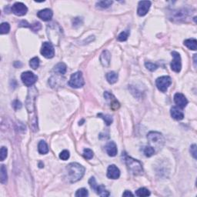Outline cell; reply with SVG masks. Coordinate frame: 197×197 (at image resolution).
I'll return each mask as SVG.
<instances>
[{"mask_svg":"<svg viewBox=\"0 0 197 197\" xmlns=\"http://www.w3.org/2000/svg\"><path fill=\"white\" fill-rule=\"evenodd\" d=\"M136 195H137V196H140V197L149 196V195H150V192H149L147 189H146V188L144 187L140 188V189H138V190L136 192Z\"/></svg>","mask_w":197,"mask_h":197,"instance_id":"obj_25","label":"cell"},{"mask_svg":"<svg viewBox=\"0 0 197 197\" xmlns=\"http://www.w3.org/2000/svg\"><path fill=\"white\" fill-rule=\"evenodd\" d=\"M21 78L25 86L28 87H31L37 82L38 77L33 72H30V71H27V72H25L22 74Z\"/></svg>","mask_w":197,"mask_h":197,"instance_id":"obj_6","label":"cell"},{"mask_svg":"<svg viewBox=\"0 0 197 197\" xmlns=\"http://www.w3.org/2000/svg\"><path fill=\"white\" fill-rule=\"evenodd\" d=\"M97 115L100 117V118H102V119L105 121V122H106V125L107 126H109L112 124V116H110V115H104V114H103V113H99Z\"/></svg>","mask_w":197,"mask_h":197,"instance_id":"obj_29","label":"cell"},{"mask_svg":"<svg viewBox=\"0 0 197 197\" xmlns=\"http://www.w3.org/2000/svg\"><path fill=\"white\" fill-rule=\"evenodd\" d=\"M41 27H42V26H41V24L39 23H35L34 24H30V26H29V28H30L33 32H38V31L41 29Z\"/></svg>","mask_w":197,"mask_h":197,"instance_id":"obj_38","label":"cell"},{"mask_svg":"<svg viewBox=\"0 0 197 197\" xmlns=\"http://www.w3.org/2000/svg\"><path fill=\"white\" fill-rule=\"evenodd\" d=\"M37 96V90L35 87H32L28 91L27 99H26V109L28 111L29 117V122L30 126L32 127V130L35 132L38 130V123H37V116L35 113V100Z\"/></svg>","mask_w":197,"mask_h":197,"instance_id":"obj_1","label":"cell"},{"mask_svg":"<svg viewBox=\"0 0 197 197\" xmlns=\"http://www.w3.org/2000/svg\"><path fill=\"white\" fill-rule=\"evenodd\" d=\"M145 66H146V67L147 68L149 71H151V72H153V71L156 70V69L158 68V66H157L156 64L150 63V62H146V63H145Z\"/></svg>","mask_w":197,"mask_h":197,"instance_id":"obj_35","label":"cell"},{"mask_svg":"<svg viewBox=\"0 0 197 197\" xmlns=\"http://www.w3.org/2000/svg\"><path fill=\"white\" fill-rule=\"evenodd\" d=\"M111 54L108 50H104L100 56V63L104 67H108L110 64Z\"/></svg>","mask_w":197,"mask_h":197,"instance_id":"obj_16","label":"cell"},{"mask_svg":"<svg viewBox=\"0 0 197 197\" xmlns=\"http://www.w3.org/2000/svg\"><path fill=\"white\" fill-rule=\"evenodd\" d=\"M195 59H196V55H194V66L196 67V64H195L196 63V60Z\"/></svg>","mask_w":197,"mask_h":197,"instance_id":"obj_44","label":"cell"},{"mask_svg":"<svg viewBox=\"0 0 197 197\" xmlns=\"http://www.w3.org/2000/svg\"><path fill=\"white\" fill-rule=\"evenodd\" d=\"M122 196H133V194L130 191L126 190L122 194Z\"/></svg>","mask_w":197,"mask_h":197,"instance_id":"obj_43","label":"cell"},{"mask_svg":"<svg viewBox=\"0 0 197 197\" xmlns=\"http://www.w3.org/2000/svg\"><path fill=\"white\" fill-rule=\"evenodd\" d=\"M83 156L85 159H91L93 157V152L89 149H85L83 151Z\"/></svg>","mask_w":197,"mask_h":197,"instance_id":"obj_34","label":"cell"},{"mask_svg":"<svg viewBox=\"0 0 197 197\" xmlns=\"http://www.w3.org/2000/svg\"><path fill=\"white\" fill-rule=\"evenodd\" d=\"M172 79L170 76H161L158 78L155 81L157 88L159 89L162 93H165L167 91L169 86L171 85Z\"/></svg>","mask_w":197,"mask_h":197,"instance_id":"obj_7","label":"cell"},{"mask_svg":"<svg viewBox=\"0 0 197 197\" xmlns=\"http://www.w3.org/2000/svg\"><path fill=\"white\" fill-rule=\"evenodd\" d=\"M53 16V11L49 9H45L40 10L37 13V16L42 20H43V21H49V20H51Z\"/></svg>","mask_w":197,"mask_h":197,"instance_id":"obj_15","label":"cell"},{"mask_svg":"<svg viewBox=\"0 0 197 197\" xmlns=\"http://www.w3.org/2000/svg\"><path fill=\"white\" fill-rule=\"evenodd\" d=\"M89 195L88 190L85 188H82L76 191L75 192V196L76 197H86Z\"/></svg>","mask_w":197,"mask_h":197,"instance_id":"obj_33","label":"cell"},{"mask_svg":"<svg viewBox=\"0 0 197 197\" xmlns=\"http://www.w3.org/2000/svg\"><path fill=\"white\" fill-rule=\"evenodd\" d=\"M69 156H70V154H69V152L68 150H63V152H60V158L62 160H67L69 158Z\"/></svg>","mask_w":197,"mask_h":197,"instance_id":"obj_37","label":"cell"},{"mask_svg":"<svg viewBox=\"0 0 197 197\" xmlns=\"http://www.w3.org/2000/svg\"><path fill=\"white\" fill-rule=\"evenodd\" d=\"M124 160L128 167L129 170L135 176H140L143 173V165L140 161L133 159L132 157L129 156L126 153H124Z\"/></svg>","mask_w":197,"mask_h":197,"instance_id":"obj_3","label":"cell"},{"mask_svg":"<svg viewBox=\"0 0 197 197\" xmlns=\"http://www.w3.org/2000/svg\"><path fill=\"white\" fill-rule=\"evenodd\" d=\"M11 10L16 16H25L28 12L27 7L23 2H16L12 6Z\"/></svg>","mask_w":197,"mask_h":197,"instance_id":"obj_10","label":"cell"},{"mask_svg":"<svg viewBox=\"0 0 197 197\" xmlns=\"http://www.w3.org/2000/svg\"><path fill=\"white\" fill-rule=\"evenodd\" d=\"M13 107L14 108L15 110H18V109H20L22 108L21 102L19 101L18 100H14V101H13Z\"/></svg>","mask_w":197,"mask_h":197,"instance_id":"obj_41","label":"cell"},{"mask_svg":"<svg viewBox=\"0 0 197 197\" xmlns=\"http://www.w3.org/2000/svg\"><path fill=\"white\" fill-rule=\"evenodd\" d=\"M41 54L46 59H52L55 56V50L51 42H43L41 48Z\"/></svg>","mask_w":197,"mask_h":197,"instance_id":"obj_8","label":"cell"},{"mask_svg":"<svg viewBox=\"0 0 197 197\" xmlns=\"http://www.w3.org/2000/svg\"><path fill=\"white\" fill-rule=\"evenodd\" d=\"M85 173V168L77 162H72L66 167L65 170V179L70 183L78 182L82 178Z\"/></svg>","mask_w":197,"mask_h":197,"instance_id":"obj_2","label":"cell"},{"mask_svg":"<svg viewBox=\"0 0 197 197\" xmlns=\"http://www.w3.org/2000/svg\"><path fill=\"white\" fill-rule=\"evenodd\" d=\"M174 102L180 108H185L188 104V100L184 95L177 93L174 96Z\"/></svg>","mask_w":197,"mask_h":197,"instance_id":"obj_13","label":"cell"},{"mask_svg":"<svg viewBox=\"0 0 197 197\" xmlns=\"http://www.w3.org/2000/svg\"><path fill=\"white\" fill-rule=\"evenodd\" d=\"M112 1H100L96 3V6L100 9H107L112 4Z\"/></svg>","mask_w":197,"mask_h":197,"instance_id":"obj_26","label":"cell"},{"mask_svg":"<svg viewBox=\"0 0 197 197\" xmlns=\"http://www.w3.org/2000/svg\"><path fill=\"white\" fill-rule=\"evenodd\" d=\"M147 139L149 140L150 146H152L155 149V151L162 149L164 143H165L163 136L158 132H150L148 134Z\"/></svg>","mask_w":197,"mask_h":197,"instance_id":"obj_4","label":"cell"},{"mask_svg":"<svg viewBox=\"0 0 197 197\" xmlns=\"http://www.w3.org/2000/svg\"><path fill=\"white\" fill-rule=\"evenodd\" d=\"M172 56L173 57V60L171 63V69L174 72H180L182 68L181 57H180V53L176 51H173L172 53Z\"/></svg>","mask_w":197,"mask_h":197,"instance_id":"obj_9","label":"cell"},{"mask_svg":"<svg viewBox=\"0 0 197 197\" xmlns=\"http://www.w3.org/2000/svg\"><path fill=\"white\" fill-rule=\"evenodd\" d=\"M96 193L99 195H100V196L106 197L109 195V192L108 190H106V187H105L103 185H100V186L98 185L97 188H96Z\"/></svg>","mask_w":197,"mask_h":197,"instance_id":"obj_21","label":"cell"},{"mask_svg":"<svg viewBox=\"0 0 197 197\" xmlns=\"http://www.w3.org/2000/svg\"><path fill=\"white\" fill-rule=\"evenodd\" d=\"M143 152H144V154L146 156L151 157L152 155H153L154 154H155V149L152 147V146H146V147L144 148V149H143Z\"/></svg>","mask_w":197,"mask_h":197,"instance_id":"obj_30","label":"cell"},{"mask_svg":"<svg viewBox=\"0 0 197 197\" xmlns=\"http://www.w3.org/2000/svg\"><path fill=\"white\" fill-rule=\"evenodd\" d=\"M104 97L105 99L107 100V102L109 103V106H110V108L112 109V110L115 111L119 109V106H120V104H119L118 100L115 99V97L112 94V93H109V92H105Z\"/></svg>","mask_w":197,"mask_h":197,"instance_id":"obj_11","label":"cell"},{"mask_svg":"<svg viewBox=\"0 0 197 197\" xmlns=\"http://www.w3.org/2000/svg\"><path fill=\"white\" fill-rule=\"evenodd\" d=\"M186 15H187V13L186 12V10H180V11H177L176 13H174V16H173V19H184V18L186 17Z\"/></svg>","mask_w":197,"mask_h":197,"instance_id":"obj_28","label":"cell"},{"mask_svg":"<svg viewBox=\"0 0 197 197\" xmlns=\"http://www.w3.org/2000/svg\"><path fill=\"white\" fill-rule=\"evenodd\" d=\"M82 24V20L81 18H75V19L72 20V25H73V27H78V26H81Z\"/></svg>","mask_w":197,"mask_h":197,"instance_id":"obj_40","label":"cell"},{"mask_svg":"<svg viewBox=\"0 0 197 197\" xmlns=\"http://www.w3.org/2000/svg\"><path fill=\"white\" fill-rule=\"evenodd\" d=\"M38 152L40 154H46L47 152H49V147L48 145L46 144L45 141L43 140H41L39 143H38Z\"/></svg>","mask_w":197,"mask_h":197,"instance_id":"obj_23","label":"cell"},{"mask_svg":"<svg viewBox=\"0 0 197 197\" xmlns=\"http://www.w3.org/2000/svg\"><path fill=\"white\" fill-rule=\"evenodd\" d=\"M85 84L83 76L81 72H76L72 74L69 81V85L75 89H78L82 87Z\"/></svg>","mask_w":197,"mask_h":197,"instance_id":"obj_5","label":"cell"},{"mask_svg":"<svg viewBox=\"0 0 197 197\" xmlns=\"http://www.w3.org/2000/svg\"><path fill=\"white\" fill-rule=\"evenodd\" d=\"M7 179H8V176H7L6 168L4 165H2L1 166V170H0V181H1V183L5 184L7 182Z\"/></svg>","mask_w":197,"mask_h":197,"instance_id":"obj_22","label":"cell"},{"mask_svg":"<svg viewBox=\"0 0 197 197\" xmlns=\"http://www.w3.org/2000/svg\"><path fill=\"white\" fill-rule=\"evenodd\" d=\"M29 66L32 69H36L39 66V59L38 57L32 58V60L29 61Z\"/></svg>","mask_w":197,"mask_h":197,"instance_id":"obj_32","label":"cell"},{"mask_svg":"<svg viewBox=\"0 0 197 197\" xmlns=\"http://www.w3.org/2000/svg\"><path fill=\"white\" fill-rule=\"evenodd\" d=\"M10 26L8 23H2L0 26V32L1 34H7L9 32Z\"/></svg>","mask_w":197,"mask_h":197,"instance_id":"obj_31","label":"cell"},{"mask_svg":"<svg viewBox=\"0 0 197 197\" xmlns=\"http://www.w3.org/2000/svg\"><path fill=\"white\" fill-rule=\"evenodd\" d=\"M120 176V171L119 168L115 165H110L107 170V177L112 180H116Z\"/></svg>","mask_w":197,"mask_h":197,"instance_id":"obj_14","label":"cell"},{"mask_svg":"<svg viewBox=\"0 0 197 197\" xmlns=\"http://www.w3.org/2000/svg\"><path fill=\"white\" fill-rule=\"evenodd\" d=\"M106 151L109 156H115L117 154V146L114 142H109L106 146Z\"/></svg>","mask_w":197,"mask_h":197,"instance_id":"obj_18","label":"cell"},{"mask_svg":"<svg viewBox=\"0 0 197 197\" xmlns=\"http://www.w3.org/2000/svg\"><path fill=\"white\" fill-rule=\"evenodd\" d=\"M184 45L189 49L195 51L197 49V41L195 38H189L184 41Z\"/></svg>","mask_w":197,"mask_h":197,"instance_id":"obj_20","label":"cell"},{"mask_svg":"<svg viewBox=\"0 0 197 197\" xmlns=\"http://www.w3.org/2000/svg\"><path fill=\"white\" fill-rule=\"evenodd\" d=\"M7 153H8L7 148L5 147V146H2L1 148V152H0V159H1V161H3L6 158Z\"/></svg>","mask_w":197,"mask_h":197,"instance_id":"obj_36","label":"cell"},{"mask_svg":"<svg viewBox=\"0 0 197 197\" xmlns=\"http://www.w3.org/2000/svg\"><path fill=\"white\" fill-rule=\"evenodd\" d=\"M89 184L90 187H91L93 190L96 191L98 185H97V183H96V180H95L94 177H91V178L89 179Z\"/></svg>","mask_w":197,"mask_h":197,"instance_id":"obj_39","label":"cell"},{"mask_svg":"<svg viewBox=\"0 0 197 197\" xmlns=\"http://www.w3.org/2000/svg\"><path fill=\"white\" fill-rule=\"evenodd\" d=\"M151 6V2L149 1H141L139 2L137 9V14L140 16H144L147 14Z\"/></svg>","mask_w":197,"mask_h":197,"instance_id":"obj_12","label":"cell"},{"mask_svg":"<svg viewBox=\"0 0 197 197\" xmlns=\"http://www.w3.org/2000/svg\"><path fill=\"white\" fill-rule=\"evenodd\" d=\"M54 72L58 75H63L66 72V66L65 63H58L54 67Z\"/></svg>","mask_w":197,"mask_h":197,"instance_id":"obj_19","label":"cell"},{"mask_svg":"<svg viewBox=\"0 0 197 197\" xmlns=\"http://www.w3.org/2000/svg\"><path fill=\"white\" fill-rule=\"evenodd\" d=\"M171 115L173 119H176V120H181L184 118V114L182 112L181 109H180L177 106H173V107L171 108Z\"/></svg>","mask_w":197,"mask_h":197,"instance_id":"obj_17","label":"cell"},{"mask_svg":"<svg viewBox=\"0 0 197 197\" xmlns=\"http://www.w3.org/2000/svg\"><path fill=\"white\" fill-rule=\"evenodd\" d=\"M190 152L194 159H196V145L193 144L190 147Z\"/></svg>","mask_w":197,"mask_h":197,"instance_id":"obj_42","label":"cell"},{"mask_svg":"<svg viewBox=\"0 0 197 197\" xmlns=\"http://www.w3.org/2000/svg\"><path fill=\"white\" fill-rule=\"evenodd\" d=\"M130 30H126L123 31V32H121L118 36H117V39L118 41H120V42H124V41H126L127 38H128L129 35H130Z\"/></svg>","mask_w":197,"mask_h":197,"instance_id":"obj_27","label":"cell"},{"mask_svg":"<svg viewBox=\"0 0 197 197\" xmlns=\"http://www.w3.org/2000/svg\"><path fill=\"white\" fill-rule=\"evenodd\" d=\"M106 79L109 83L114 84L118 80V75L115 72H109L106 74Z\"/></svg>","mask_w":197,"mask_h":197,"instance_id":"obj_24","label":"cell"}]
</instances>
